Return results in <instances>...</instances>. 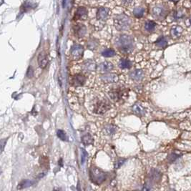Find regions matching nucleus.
Instances as JSON below:
<instances>
[{
    "label": "nucleus",
    "mask_w": 191,
    "mask_h": 191,
    "mask_svg": "<svg viewBox=\"0 0 191 191\" xmlns=\"http://www.w3.org/2000/svg\"><path fill=\"white\" fill-rule=\"evenodd\" d=\"M57 136L59 139H61L62 140H67V135H66V133H65V131L59 130L57 131Z\"/></svg>",
    "instance_id": "32"
},
{
    "label": "nucleus",
    "mask_w": 191,
    "mask_h": 191,
    "mask_svg": "<svg viewBox=\"0 0 191 191\" xmlns=\"http://www.w3.org/2000/svg\"><path fill=\"white\" fill-rule=\"evenodd\" d=\"M116 47L122 53H130L134 49V42L132 37L127 34H121L115 39Z\"/></svg>",
    "instance_id": "1"
},
{
    "label": "nucleus",
    "mask_w": 191,
    "mask_h": 191,
    "mask_svg": "<svg viewBox=\"0 0 191 191\" xmlns=\"http://www.w3.org/2000/svg\"><path fill=\"white\" fill-rule=\"evenodd\" d=\"M190 2H191V0H190Z\"/></svg>",
    "instance_id": "40"
},
{
    "label": "nucleus",
    "mask_w": 191,
    "mask_h": 191,
    "mask_svg": "<svg viewBox=\"0 0 191 191\" xmlns=\"http://www.w3.org/2000/svg\"><path fill=\"white\" fill-rule=\"evenodd\" d=\"M152 188L150 183H145L144 185L143 188H142V191H152Z\"/></svg>",
    "instance_id": "34"
},
{
    "label": "nucleus",
    "mask_w": 191,
    "mask_h": 191,
    "mask_svg": "<svg viewBox=\"0 0 191 191\" xmlns=\"http://www.w3.org/2000/svg\"><path fill=\"white\" fill-rule=\"evenodd\" d=\"M87 77L84 73H76L73 75L69 80V84L72 88H81L86 84Z\"/></svg>",
    "instance_id": "5"
},
{
    "label": "nucleus",
    "mask_w": 191,
    "mask_h": 191,
    "mask_svg": "<svg viewBox=\"0 0 191 191\" xmlns=\"http://www.w3.org/2000/svg\"><path fill=\"white\" fill-rule=\"evenodd\" d=\"M152 14L157 20H161L165 19L167 14V10L165 7L156 6L152 9Z\"/></svg>",
    "instance_id": "8"
},
{
    "label": "nucleus",
    "mask_w": 191,
    "mask_h": 191,
    "mask_svg": "<svg viewBox=\"0 0 191 191\" xmlns=\"http://www.w3.org/2000/svg\"><path fill=\"white\" fill-rule=\"evenodd\" d=\"M40 165L44 169H47L49 167V160L47 157H44V156L42 157L41 159L40 160Z\"/></svg>",
    "instance_id": "30"
},
{
    "label": "nucleus",
    "mask_w": 191,
    "mask_h": 191,
    "mask_svg": "<svg viewBox=\"0 0 191 191\" xmlns=\"http://www.w3.org/2000/svg\"><path fill=\"white\" fill-rule=\"evenodd\" d=\"M109 11L110 9L107 7H99L97 10V13H96V18H97V20L100 21L105 20L108 17V15H109Z\"/></svg>",
    "instance_id": "13"
},
{
    "label": "nucleus",
    "mask_w": 191,
    "mask_h": 191,
    "mask_svg": "<svg viewBox=\"0 0 191 191\" xmlns=\"http://www.w3.org/2000/svg\"><path fill=\"white\" fill-rule=\"evenodd\" d=\"M132 20L125 14H117L114 18V25L118 31H126L130 28Z\"/></svg>",
    "instance_id": "3"
},
{
    "label": "nucleus",
    "mask_w": 191,
    "mask_h": 191,
    "mask_svg": "<svg viewBox=\"0 0 191 191\" xmlns=\"http://www.w3.org/2000/svg\"><path fill=\"white\" fill-rule=\"evenodd\" d=\"M100 79L105 83H115L118 81V76L115 73H105L101 75Z\"/></svg>",
    "instance_id": "12"
},
{
    "label": "nucleus",
    "mask_w": 191,
    "mask_h": 191,
    "mask_svg": "<svg viewBox=\"0 0 191 191\" xmlns=\"http://www.w3.org/2000/svg\"><path fill=\"white\" fill-rule=\"evenodd\" d=\"M150 180L152 183H158L161 180L162 173L158 170L152 169L149 174Z\"/></svg>",
    "instance_id": "16"
},
{
    "label": "nucleus",
    "mask_w": 191,
    "mask_h": 191,
    "mask_svg": "<svg viewBox=\"0 0 191 191\" xmlns=\"http://www.w3.org/2000/svg\"><path fill=\"white\" fill-rule=\"evenodd\" d=\"M84 55V47L81 44H75L69 49V57L73 61H78L82 58Z\"/></svg>",
    "instance_id": "6"
},
{
    "label": "nucleus",
    "mask_w": 191,
    "mask_h": 191,
    "mask_svg": "<svg viewBox=\"0 0 191 191\" xmlns=\"http://www.w3.org/2000/svg\"><path fill=\"white\" fill-rule=\"evenodd\" d=\"M113 68H114L113 64L110 62H108V61L103 62L100 63L97 67L98 71H100V72H105V73L113 70Z\"/></svg>",
    "instance_id": "14"
},
{
    "label": "nucleus",
    "mask_w": 191,
    "mask_h": 191,
    "mask_svg": "<svg viewBox=\"0 0 191 191\" xmlns=\"http://www.w3.org/2000/svg\"><path fill=\"white\" fill-rule=\"evenodd\" d=\"M119 67L121 69H130L132 67V62L126 59H121L119 62Z\"/></svg>",
    "instance_id": "23"
},
{
    "label": "nucleus",
    "mask_w": 191,
    "mask_h": 191,
    "mask_svg": "<svg viewBox=\"0 0 191 191\" xmlns=\"http://www.w3.org/2000/svg\"><path fill=\"white\" fill-rule=\"evenodd\" d=\"M48 62H49V60H48L47 55L45 53L42 52L38 56V64H39L40 67L41 69H44L47 66Z\"/></svg>",
    "instance_id": "18"
},
{
    "label": "nucleus",
    "mask_w": 191,
    "mask_h": 191,
    "mask_svg": "<svg viewBox=\"0 0 191 191\" xmlns=\"http://www.w3.org/2000/svg\"><path fill=\"white\" fill-rule=\"evenodd\" d=\"M6 142L7 141H5V140L0 141V153H2V152L3 151L4 148H5V145L6 143Z\"/></svg>",
    "instance_id": "36"
},
{
    "label": "nucleus",
    "mask_w": 191,
    "mask_h": 191,
    "mask_svg": "<svg viewBox=\"0 0 191 191\" xmlns=\"http://www.w3.org/2000/svg\"><path fill=\"white\" fill-rule=\"evenodd\" d=\"M185 15H186V12H185L184 9H178L176 11H175L174 14H173V17H174V19L175 20H180V19H183L185 17Z\"/></svg>",
    "instance_id": "25"
},
{
    "label": "nucleus",
    "mask_w": 191,
    "mask_h": 191,
    "mask_svg": "<svg viewBox=\"0 0 191 191\" xmlns=\"http://www.w3.org/2000/svg\"><path fill=\"white\" fill-rule=\"evenodd\" d=\"M111 108V104L106 98L97 97L92 104V111L96 115H103Z\"/></svg>",
    "instance_id": "2"
},
{
    "label": "nucleus",
    "mask_w": 191,
    "mask_h": 191,
    "mask_svg": "<svg viewBox=\"0 0 191 191\" xmlns=\"http://www.w3.org/2000/svg\"><path fill=\"white\" fill-rule=\"evenodd\" d=\"M186 23L187 26H191V15L188 17V19H187L186 21Z\"/></svg>",
    "instance_id": "37"
},
{
    "label": "nucleus",
    "mask_w": 191,
    "mask_h": 191,
    "mask_svg": "<svg viewBox=\"0 0 191 191\" xmlns=\"http://www.w3.org/2000/svg\"><path fill=\"white\" fill-rule=\"evenodd\" d=\"M102 55L104 57H113L116 55V52L113 49H107L102 53Z\"/></svg>",
    "instance_id": "28"
},
{
    "label": "nucleus",
    "mask_w": 191,
    "mask_h": 191,
    "mask_svg": "<svg viewBox=\"0 0 191 191\" xmlns=\"http://www.w3.org/2000/svg\"><path fill=\"white\" fill-rule=\"evenodd\" d=\"M72 32L75 37L78 39H82L86 36L88 29L84 24L76 22L72 26Z\"/></svg>",
    "instance_id": "7"
},
{
    "label": "nucleus",
    "mask_w": 191,
    "mask_h": 191,
    "mask_svg": "<svg viewBox=\"0 0 191 191\" xmlns=\"http://www.w3.org/2000/svg\"><path fill=\"white\" fill-rule=\"evenodd\" d=\"M32 184H33V183H32L31 180H22L19 183L18 186H17V190H22V189L28 188V187L32 186Z\"/></svg>",
    "instance_id": "26"
},
{
    "label": "nucleus",
    "mask_w": 191,
    "mask_h": 191,
    "mask_svg": "<svg viewBox=\"0 0 191 191\" xmlns=\"http://www.w3.org/2000/svg\"><path fill=\"white\" fill-rule=\"evenodd\" d=\"M129 76L132 80L136 82H140L144 78V72L141 69H135L130 72Z\"/></svg>",
    "instance_id": "15"
},
{
    "label": "nucleus",
    "mask_w": 191,
    "mask_h": 191,
    "mask_svg": "<svg viewBox=\"0 0 191 191\" xmlns=\"http://www.w3.org/2000/svg\"><path fill=\"white\" fill-rule=\"evenodd\" d=\"M170 1L173 2H175V3H176V2H177L179 1V0H170Z\"/></svg>",
    "instance_id": "38"
},
{
    "label": "nucleus",
    "mask_w": 191,
    "mask_h": 191,
    "mask_svg": "<svg viewBox=\"0 0 191 191\" xmlns=\"http://www.w3.org/2000/svg\"><path fill=\"white\" fill-rule=\"evenodd\" d=\"M91 176L93 182L97 183V184L103 183L106 178L105 173L97 168H94L91 171Z\"/></svg>",
    "instance_id": "10"
},
{
    "label": "nucleus",
    "mask_w": 191,
    "mask_h": 191,
    "mask_svg": "<svg viewBox=\"0 0 191 191\" xmlns=\"http://www.w3.org/2000/svg\"><path fill=\"white\" fill-rule=\"evenodd\" d=\"M0 173H1V169H0Z\"/></svg>",
    "instance_id": "39"
},
{
    "label": "nucleus",
    "mask_w": 191,
    "mask_h": 191,
    "mask_svg": "<svg viewBox=\"0 0 191 191\" xmlns=\"http://www.w3.org/2000/svg\"><path fill=\"white\" fill-rule=\"evenodd\" d=\"M134 2L135 0H122V2L124 4L125 6H130L131 5H132Z\"/></svg>",
    "instance_id": "35"
},
{
    "label": "nucleus",
    "mask_w": 191,
    "mask_h": 191,
    "mask_svg": "<svg viewBox=\"0 0 191 191\" xmlns=\"http://www.w3.org/2000/svg\"><path fill=\"white\" fill-rule=\"evenodd\" d=\"M145 9L142 7H136L133 9V14L137 18H141L144 16Z\"/></svg>",
    "instance_id": "27"
},
{
    "label": "nucleus",
    "mask_w": 191,
    "mask_h": 191,
    "mask_svg": "<svg viewBox=\"0 0 191 191\" xmlns=\"http://www.w3.org/2000/svg\"><path fill=\"white\" fill-rule=\"evenodd\" d=\"M82 142H83L85 145H88L92 143L93 139H92V137L90 135V134H87L82 138Z\"/></svg>",
    "instance_id": "29"
},
{
    "label": "nucleus",
    "mask_w": 191,
    "mask_h": 191,
    "mask_svg": "<svg viewBox=\"0 0 191 191\" xmlns=\"http://www.w3.org/2000/svg\"><path fill=\"white\" fill-rule=\"evenodd\" d=\"M156 26H157V24L153 21H148V22L145 23V29L146 31L149 32L155 30Z\"/></svg>",
    "instance_id": "24"
},
{
    "label": "nucleus",
    "mask_w": 191,
    "mask_h": 191,
    "mask_svg": "<svg viewBox=\"0 0 191 191\" xmlns=\"http://www.w3.org/2000/svg\"><path fill=\"white\" fill-rule=\"evenodd\" d=\"M104 132L107 135H113L116 132V127L113 125H107L104 127Z\"/></svg>",
    "instance_id": "22"
},
{
    "label": "nucleus",
    "mask_w": 191,
    "mask_h": 191,
    "mask_svg": "<svg viewBox=\"0 0 191 191\" xmlns=\"http://www.w3.org/2000/svg\"><path fill=\"white\" fill-rule=\"evenodd\" d=\"M126 161L125 159H119L117 161L116 163H115V168H119V167H120L122 165H123V164L125 163V162Z\"/></svg>",
    "instance_id": "33"
},
{
    "label": "nucleus",
    "mask_w": 191,
    "mask_h": 191,
    "mask_svg": "<svg viewBox=\"0 0 191 191\" xmlns=\"http://www.w3.org/2000/svg\"><path fill=\"white\" fill-rule=\"evenodd\" d=\"M108 95L114 102H119L126 99L128 96V90L124 87H117L112 88L108 92Z\"/></svg>",
    "instance_id": "4"
},
{
    "label": "nucleus",
    "mask_w": 191,
    "mask_h": 191,
    "mask_svg": "<svg viewBox=\"0 0 191 191\" xmlns=\"http://www.w3.org/2000/svg\"><path fill=\"white\" fill-rule=\"evenodd\" d=\"M170 191H173V190H170Z\"/></svg>",
    "instance_id": "41"
},
{
    "label": "nucleus",
    "mask_w": 191,
    "mask_h": 191,
    "mask_svg": "<svg viewBox=\"0 0 191 191\" xmlns=\"http://www.w3.org/2000/svg\"><path fill=\"white\" fill-rule=\"evenodd\" d=\"M180 157V155H177L176 153H171L170 155H169L168 157H167V161L170 163H173V162L176 161V160Z\"/></svg>",
    "instance_id": "31"
},
{
    "label": "nucleus",
    "mask_w": 191,
    "mask_h": 191,
    "mask_svg": "<svg viewBox=\"0 0 191 191\" xmlns=\"http://www.w3.org/2000/svg\"><path fill=\"white\" fill-rule=\"evenodd\" d=\"M88 17V10L84 7H79L74 14V20L78 21H84Z\"/></svg>",
    "instance_id": "9"
},
{
    "label": "nucleus",
    "mask_w": 191,
    "mask_h": 191,
    "mask_svg": "<svg viewBox=\"0 0 191 191\" xmlns=\"http://www.w3.org/2000/svg\"><path fill=\"white\" fill-rule=\"evenodd\" d=\"M132 111L135 114H136L138 116H143L145 114V110L142 107V105H139V104H135L132 106Z\"/></svg>",
    "instance_id": "19"
},
{
    "label": "nucleus",
    "mask_w": 191,
    "mask_h": 191,
    "mask_svg": "<svg viewBox=\"0 0 191 191\" xmlns=\"http://www.w3.org/2000/svg\"><path fill=\"white\" fill-rule=\"evenodd\" d=\"M99 46V42L95 38H90L87 42V47L90 50H95Z\"/></svg>",
    "instance_id": "20"
},
{
    "label": "nucleus",
    "mask_w": 191,
    "mask_h": 191,
    "mask_svg": "<svg viewBox=\"0 0 191 191\" xmlns=\"http://www.w3.org/2000/svg\"><path fill=\"white\" fill-rule=\"evenodd\" d=\"M183 29L182 27L176 25V26L172 27L170 33V36L173 39L176 40L180 37V35L183 33Z\"/></svg>",
    "instance_id": "17"
},
{
    "label": "nucleus",
    "mask_w": 191,
    "mask_h": 191,
    "mask_svg": "<svg viewBox=\"0 0 191 191\" xmlns=\"http://www.w3.org/2000/svg\"><path fill=\"white\" fill-rule=\"evenodd\" d=\"M155 45L159 48H165L167 46V40L165 37L161 36L155 42Z\"/></svg>",
    "instance_id": "21"
},
{
    "label": "nucleus",
    "mask_w": 191,
    "mask_h": 191,
    "mask_svg": "<svg viewBox=\"0 0 191 191\" xmlns=\"http://www.w3.org/2000/svg\"><path fill=\"white\" fill-rule=\"evenodd\" d=\"M97 64H96L95 61L93 59H88L84 60L81 65V68H82V71L84 72H92V71H95L97 69Z\"/></svg>",
    "instance_id": "11"
}]
</instances>
